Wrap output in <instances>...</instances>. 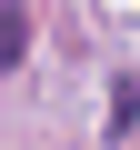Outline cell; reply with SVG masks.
<instances>
[{
	"mask_svg": "<svg viewBox=\"0 0 140 150\" xmlns=\"http://www.w3.org/2000/svg\"><path fill=\"white\" fill-rule=\"evenodd\" d=\"M20 50H30V10H20V0H0V70H10Z\"/></svg>",
	"mask_w": 140,
	"mask_h": 150,
	"instance_id": "1",
	"label": "cell"
}]
</instances>
